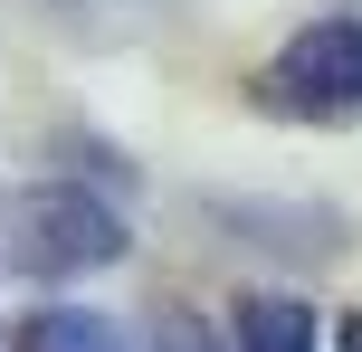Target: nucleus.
Here are the masks:
<instances>
[{"instance_id": "nucleus-1", "label": "nucleus", "mask_w": 362, "mask_h": 352, "mask_svg": "<svg viewBox=\"0 0 362 352\" xmlns=\"http://www.w3.org/2000/svg\"><path fill=\"white\" fill-rule=\"evenodd\" d=\"M0 257L19 267V277H95V267L124 257V219H115V200H95V190L76 181H38L19 190L10 210H0Z\"/></svg>"}, {"instance_id": "nucleus-2", "label": "nucleus", "mask_w": 362, "mask_h": 352, "mask_svg": "<svg viewBox=\"0 0 362 352\" xmlns=\"http://www.w3.org/2000/svg\"><path fill=\"white\" fill-rule=\"evenodd\" d=\"M257 105L296 124H344L362 114V19H315L257 67Z\"/></svg>"}, {"instance_id": "nucleus-3", "label": "nucleus", "mask_w": 362, "mask_h": 352, "mask_svg": "<svg viewBox=\"0 0 362 352\" xmlns=\"http://www.w3.org/2000/svg\"><path fill=\"white\" fill-rule=\"evenodd\" d=\"M229 352H315V315L296 296H238Z\"/></svg>"}, {"instance_id": "nucleus-4", "label": "nucleus", "mask_w": 362, "mask_h": 352, "mask_svg": "<svg viewBox=\"0 0 362 352\" xmlns=\"http://www.w3.org/2000/svg\"><path fill=\"white\" fill-rule=\"evenodd\" d=\"M10 352H124V334L105 315H86V305H38L10 334Z\"/></svg>"}, {"instance_id": "nucleus-5", "label": "nucleus", "mask_w": 362, "mask_h": 352, "mask_svg": "<svg viewBox=\"0 0 362 352\" xmlns=\"http://www.w3.org/2000/svg\"><path fill=\"white\" fill-rule=\"evenodd\" d=\"M144 352H229V343H219L200 315H181V305H172V315H153V343H144Z\"/></svg>"}, {"instance_id": "nucleus-6", "label": "nucleus", "mask_w": 362, "mask_h": 352, "mask_svg": "<svg viewBox=\"0 0 362 352\" xmlns=\"http://www.w3.org/2000/svg\"><path fill=\"white\" fill-rule=\"evenodd\" d=\"M334 352H362V315H344V324H334Z\"/></svg>"}]
</instances>
